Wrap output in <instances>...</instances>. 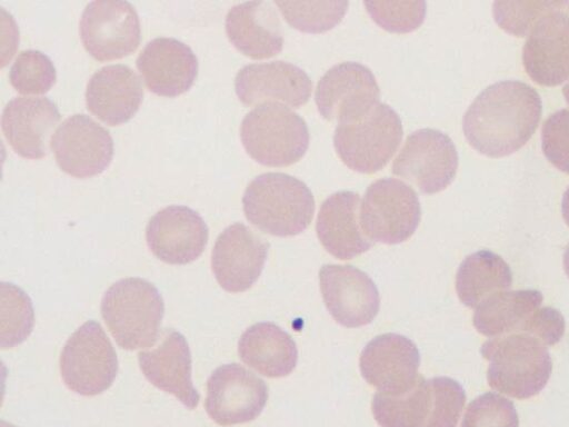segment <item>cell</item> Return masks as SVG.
<instances>
[{"mask_svg":"<svg viewBox=\"0 0 569 427\" xmlns=\"http://www.w3.org/2000/svg\"><path fill=\"white\" fill-rule=\"evenodd\" d=\"M542 111L536 89L503 80L483 89L463 115L462 129L472 148L492 158L508 156L528 142Z\"/></svg>","mask_w":569,"mask_h":427,"instance_id":"1","label":"cell"},{"mask_svg":"<svg viewBox=\"0 0 569 427\" xmlns=\"http://www.w3.org/2000/svg\"><path fill=\"white\" fill-rule=\"evenodd\" d=\"M242 207L246 218L260 231L289 237L310 225L315 199L302 180L283 172H264L247 186Z\"/></svg>","mask_w":569,"mask_h":427,"instance_id":"2","label":"cell"},{"mask_svg":"<svg viewBox=\"0 0 569 427\" xmlns=\"http://www.w3.org/2000/svg\"><path fill=\"white\" fill-rule=\"evenodd\" d=\"M481 355L489 363V386L512 397L538 394L551 375L552 361L546 345L528 334L491 338L482 344Z\"/></svg>","mask_w":569,"mask_h":427,"instance_id":"3","label":"cell"},{"mask_svg":"<svg viewBox=\"0 0 569 427\" xmlns=\"http://www.w3.org/2000/svg\"><path fill=\"white\" fill-rule=\"evenodd\" d=\"M164 305L158 289L142 278H124L109 287L101 300L102 318L123 349L153 346L158 339Z\"/></svg>","mask_w":569,"mask_h":427,"instance_id":"4","label":"cell"},{"mask_svg":"<svg viewBox=\"0 0 569 427\" xmlns=\"http://www.w3.org/2000/svg\"><path fill=\"white\" fill-rule=\"evenodd\" d=\"M240 138L253 160L269 167H287L307 151L309 129L305 119L286 105L267 102L244 116Z\"/></svg>","mask_w":569,"mask_h":427,"instance_id":"5","label":"cell"},{"mask_svg":"<svg viewBox=\"0 0 569 427\" xmlns=\"http://www.w3.org/2000/svg\"><path fill=\"white\" fill-rule=\"evenodd\" d=\"M542 300L541 292L532 289L498 292L476 308L473 326L490 338L528 334L551 345L561 332L562 320L557 309L541 307Z\"/></svg>","mask_w":569,"mask_h":427,"instance_id":"6","label":"cell"},{"mask_svg":"<svg viewBox=\"0 0 569 427\" xmlns=\"http://www.w3.org/2000/svg\"><path fill=\"white\" fill-rule=\"evenodd\" d=\"M402 133L398 113L390 106L377 102L359 119L338 123L333 146L347 167L358 172L373 173L391 159Z\"/></svg>","mask_w":569,"mask_h":427,"instance_id":"7","label":"cell"},{"mask_svg":"<svg viewBox=\"0 0 569 427\" xmlns=\"http://www.w3.org/2000/svg\"><path fill=\"white\" fill-rule=\"evenodd\" d=\"M66 386L83 396L107 390L118 373L117 354L100 324L89 320L67 340L60 355Z\"/></svg>","mask_w":569,"mask_h":427,"instance_id":"8","label":"cell"},{"mask_svg":"<svg viewBox=\"0 0 569 427\" xmlns=\"http://www.w3.org/2000/svg\"><path fill=\"white\" fill-rule=\"evenodd\" d=\"M421 218L413 188L396 178H381L366 189L360 207L365 232L373 240L395 245L408 240Z\"/></svg>","mask_w":569,"mask_h":427,"instance_id":"9","label":"cell"},{"mask_svg":"<svg viewBox=\"0 0 569 427\" xmlns=\"http://www.w3.org/2000/svg\"><path fill=\"white\" fill-rule=\"evenodd\" d=\"M458 169V152L445 132L422 128L411 132L392 161L393 175L413 183L425 193L448 187Z\"/></svg>","mask_w":569,"mask_h":427,"instance_id":"10","label":"cell"},{"mask_svg":"<svg viewBox=\"0 0 569 427\" xmlns=\"http://www.w3.org/2000/svg\"><path fill=\"white\" fill-rule=\"evenodd\" d=\"M80 38L98 61L121 59L140 43V22L134 8L121 0L90 2L80 19Z\"/></svg>","mask_w":569,"mask_h":427,"instance_id":"11","label":"cell"},{"mask_svg":"<svg viewBox=\"0 0 569 427\" xmlns=\"http://www.w3.org/2000/svg\"><path fill=\"white\" fill-rule=\"evenodd\" d=\"M380 89L372 71L355 61L332 66L319 79L315 101L323 118L338 123L365 116L379 102Z\"/></svg>","mask_w":569,"mask_h":427,"instance_id":"12","label":"cell"},{"mask_svg":"<svg viewBox=\"0 0 569 427\" xmlns=\"http://www.w3.org/2000/svg\"><path fill=\"white\" fill-rule=\"evenodd\" d=\"M267 400L266 383L239 364L218 367L207 381L206 411L221 426L256 419Z\"/></svg>","mask_w":569,"mask_h":427,"instance_id":"13","label":"cell"},{"mask_svg":"<svg viewBox=\"0 0 569 427\" xmlns=\"http://www.w3.org/2000/svg\"><path fill=\"white\" fill-rule=\"evenodd\" d=\"M522 64L538 85L553 87L569 79V11L567 2L543 13L527 36Z\"/></svg>","mask_w":569,"mask_h":427,"instance_id":"14","label":"cell"},{"mask_svg":"<svg viewBox=\"0 0 569 427\" xmlns=\"http://www.w3.org/2000/svg\"><path fill=\"white\" fill-rule=\"evenodd\" d=\"M60 169L76 178L101 173L111 162L113 141L102 126L86 115L67 118L51 139Z\"/></svg>","mask_w":569,"mask_h":427,"instance_id":"15","label":"cell"},{"mask_svg":"<svg viewBox=\"0 0 569 427\" xmlns=\"http://www.w3.org/2000/svg\"><path fill=\"white\" fill-rule=\"evenodd\" d=\"M319 282L325 305L338 324L357 328L377 316L379 292L365 271L349 265H323Z\"/></svg>","mask_w":569,"mask_h":427,"instance_id":"16","label":"cell"},{"mask_svg":"<svg viewBox=\"0 0 569 427\" xmlns=\"http://www.w3.org/2000/svg\"><path fill=\"white\" fill-rule=\"evenodd\" d=\"M269 242L248 226L236 222L217 238L211 268L222 289L248 290L259 278L268 256Z\"/></svg>","mask_w":569,"mask_h":427,"instance_id":"17","label":"cell"},{"mask_svg":"<svg viewBox=\"0 0 569 427\" xmlns=\"http://www.w3.org/2000/svg\"><path fill=\"white\" fill-rule=\"evenodd\" d=\"M420 355L409 338L382 334L362 349L359 366L362 377L379 393L400 394L411 389L420 376Z\"/></svg>","mask_w":569,"mask_h":427,"instance_id":"18","label":"cell"},{"mask_svg":"<svg viewBox=\"0 0 569 427\" xmlns=\"http://www.w3.org/2000/svg\"><path fill=\"white\" fill-rule=\"evenodd\" d=\"M234 89L246 106L283 102L300 107L310 98L312 81L298 66L276 60L242 67L236 75Z\"/></svg>","mask_w":569,"mask_h":427,"instance_id":"19","label":"cell"},{"mask_svg":"<svg viewBox=\"0 0 569 427\" xmlns=\"http://www.w3.org/2000/svg\"><path fill=\"white\" fill-rule=\"evenodd\" d=\"M209 231L203 219L186 206H169L149 220L146 239L151 252L171 265H186L204 250Z\"/></svg>","mask_w":569,"mask_h":427,"instance_id":"20","label":"cell"},{"mask_svg":"<svg viewBox=\"0 0 569 427\" xmlns=\"http://www.w3.org/2000/svg\"><path fill=\"white\" fill-rule=\"evenodd\" d=\"M60 121V112L43 97H16L2 112V132L11 148L27 159L48 155L51 135Z\"/></svg>","mask_w":569,"mask_h":427,"instance_id":"21","label":"cell"},{"mask_svg":"<svg viewBox=\"0 0 569 427\" xmlns=\"http://www.w3.org/2000/svg\"><path fill=\"white\" fill-rule=\"evenodd\" d=\"M357 192L341 190L320 206L316 231L323 248L333 257L348 260L369 250L375 241L365 232Z\"/></svg>","mask_w":569,"mask_h":427,"instance_id":"22","label":"cell"},{"mask_svg":"<svg viewBox=\"0 0 569 427\" xmlns=\"http://www.w3.org/2000/svg\"><path fill=\"white\" fill-rule=\"evenodd\" d=\"M137 68L151 92L176 97L193 85L198 61L183 42L173 38H156L139 53Z\"/></svg>","mask_w":569,"mask_h":427,"instance_id":"23","label":"cell"},{"mask_svg":"<svg viewBox=\"0 0 569 427\" xmlns=\"http://www.w3.org/2000/svg\"><path fill=\"white\" fill-rule=\"evenodd\" d=\"M139 367L157 388L174 395L186 407L194 409L200 396L191 380V354L186 338L166 329L161 342L138 354Z\"/></svg>","mask_w":569,"mask_h":427,"instance_id":"24","label":"cell"},{"mask_svg":"<svg viewBox=\"0 0 569 427\" xmlns=\"http://www.w3.org/2000/svg\"><path fill=\"white\" fill-rule=\"evenodd\" d=\"M142 98L140 78L124 64L102 67L91 76L86 89L88 110L109 126L130 120L139 110Z\"/></svg>","mask_w":569,"mask_h":427,"instance_id":"25","label":"cell"},{"mask_svg":"<svg viewBox=\"0 0 569 427\" xmlns=\"http://www.w3.org/2000/svg\"><path fill=\"white\" fill-rule=\"evenodd\" d=\"M230 42L244 56L264 59L283 47V29L273 6L268 1H247L233 6L226 17Z\"/></svg>","mask_w":569,"mask_h":427,"instance_id":"26","label":"cell"},{"mask_svg":"<svg viewBox=\"0 0 569 427\" xmlns=\"http://www.w3.org/2000/svg\"><path fill=\"white\" fill-rule=\"evenodd\" d=\"M238 354L247 366L269 378L289 375L298 359L295 340L272 322H257L246 329Z\"/></svg>","mask_w":569,"mask_h":427,"instance_id":"27","label":"cell"},{"mask_svg":"<svg viewBox=\"0 0 569 427\" xmlns=\"http://www.w3.org/2000/svg\"><path fill=\"white\" fill-rule=\"evenodd\" d=\"M512 286L509 265L497 254L479 250L465 258L456 276V290L460 301L477 308L492 295Z\"/></svg>","mask_w":569,"mask_h":427,"instance_id":"28","label":"cell"},{"mask_svg":"<svg viewBox=\"0 0 569 427\" xmlns=\"http://www.w3.org/2000/svg\"><path fill=\"white\" fill-rule=\"evenodd\" d=\"M371 411L381 427H431L435 411L432 384L420 375L415 386L405 393L378 391Z\"/></svg>","mask_w":569,"mask_h":427,"instance_id":"29","label":"cell"},{"mask_svg":"<svg viewBox=\"0 0 569 427\" xmlns=\"http://www.w3.org/2000/svg\"><path fill=\"white\" fill-rule=\"evenodd\" d=\"M286 21L305 32H323L343 18L349 2L337 1H279L276 0Z\"/></svg>","mask_w":569,"mask_h":427,"instance_id":"30","label":"cell"},{"mask_svg":"<svg viewBox=\"0 0 569 427\" xmlns=\"http://www.w3.org/2000/svg\"><path fill=\"white\" fill-rule=\"evenodd\" d=\"M34 322L30 298L12 284H1V348L21 344Z\"/></svg>","mask_w":569,"mask_h":427,"instance_id":"31","label":"cell"},{"mask_svg":"<svg viewBox=\"0 0 569 427\" xmlns=\"http://www.w3.org/2000/svg\"><path fill=\"white\" fill-rule=\"evenodd\" d=\"M9 81L22 95H42L56 82L52 61L37 50L21 51L11 66Z\"/></svg>","mask_w":569,"mask_h":427,"instance_id":"32","label":"cell"},{"mask_svg":"<svg viewBox=\"0 0 569 427\" xmlns=\"http://www.w3.org/2000/svg\"><path fill=\"white\" fill-rule=\"evenodd\" d=\"M371 18L383 29L405 33L417 29L425 19V1H365Z\"/></svg>","mask_w":569,"mask_h":427,"instance_id":"33","label":"cell"},{"mask_svg":"<svg viewBox=\"0 0 569 427\" xmlns=\"http://www.w3.org/2000/svg\"><path fill=\"white\" fill-rule=\"evenodd\" d=\"M558 1H495L492 13L497 24L517 37H526L538 19Z\"/></svg>","mask_w":569,"mask_h":427,"instance_id":"34","label":"cell"},{"mask_svg":"<svg viewBox=\"0 0 569 427\" xmlns=\"http://www.w3.org/2000/svg\"><path fill=\"white\" fill-rule=\"evenodd\" d=\"M461 427H517V416L510 401L487 393L469 405Z\"/></svg>","mask_w":569,"mask_h":427,"instance_id":"35","label":"cell"},{"mask_svg":"<svg viewBox=\"0 0 569 427\" xmlns=\"http://www.w3.org/2000/svg\"><path fill=\"white\" fill-rule=\"evenodd\" d=\"M541 147L549 162L569 173V109L558 110L545 120Z\"/></svg>","mask_w":569,"mask_h":427,"instance_id":"36","label":"cell"},{"mask_svg":"<svg viewBox=\"0 0 569 427\" xmlns=\"http://www.w3.org/2000/svg\"><path fill=\"white\" fill-rule=\"evenodd\" d=\"M561 211H562V217H563L567 226L569 227V186L566 189L563 197H562Z\"/></svg>","mask_w":569,"mask_h":427,"instance_id":"37","label":"cell"},{"mask_svg":"<svg viewBox=\"0 0 569 427\" xmlns=\"http://www.w3.org/2000/svg\"><path fill=\"white\" fill-rule=\"evenodd\" d=\"M563 268L567 276L569 277V244L567 245L563 252Z\"/></svg>","mask_w":569,"mask_h":427,"instance_id":"38","label":"cell"},{"mask_svg":"<svg viewBox=\"0 0 569 427\" xmlns=\"http://www.w3.org/2000/svg\"><path fill=\"white\" fill-rule=\"evenodd\" d=\"M562 93H563V97H565L567 103L569 105V80L563 86Z\"/></svg>","mask_w":569,"mask_h":427,"instance_id":"39","label":"cell"},{"mask_svg":"<svg viewBox=\"0 0 569 427\" xmlns=\"http://www.w3.org/2000/svg\"><path fill=\"white\" fill-rule=\"evenodd\" d=\"M567 9H568V11H569V2H567Z\"/></svg>","mask_w":569,"mask_h":427,"instance_id":"40","label":"cell"}]
</instances>
